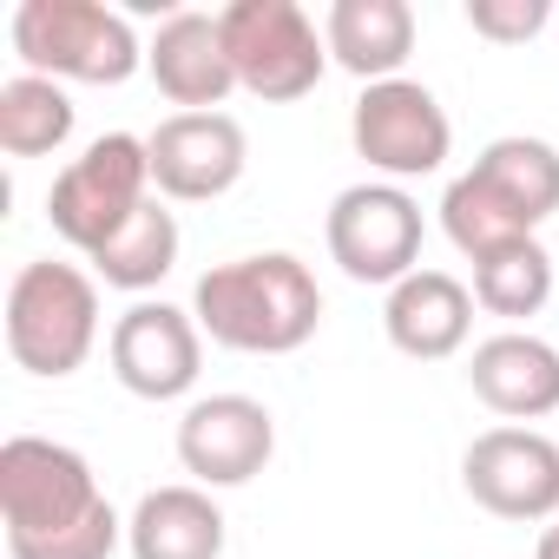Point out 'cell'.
Returning <instances> with one entry per match:
<instances>
[{"instance_id":"6da1fadb","label":"cell","mask_w":559,"mask_h":559,"mask_svg":"<svg viewBox=\"0 0 559 559\" xmlns=\"http://www.w3.org/2000/svg\"><path fill=\"white\" fill-rule=\"evenodd\" d=\"M191 317L217 349L237 356H297L323 323L317 270L290 250H257L211 263L191 290Z\"/></svg>"},{"instance_id":"7a4b0ae2","label":"cell","mask_w":559,"mask_h":559,"mask_svg":"<svg viewBox=\"0 0 559 559\" xmlns=\"http://www.w3.org/2000/svg\"><path fill=\"white\" fill-rule=\"evenodd\" d=\"M93 349H99V276L53 257L21 263L8 284V356L27 376L60 382L86 369Z\"/></svg>"},{"instance_id":"3957f363","label":"cell","mask_w":559,"mask_h":559,"mask_svg":"<svg viewBox=\"0 0 559 559\" xmlns=\"http://www.w3.org/2000/svg\"><path fill=\"white\" fill-rule=\"evenodd\" d=\"M8 40L27 60V73L60 80V86L67 80H80V86H126L145 67V47H139L132 21L99 8V0H21Z\"/></svg>"},{"instance_id":"277c9868","label":"cell","mask_w":559,"mask_h":559,"mask_svg":"<svg viewBox=\"0 0 559 559\" xmlns=\"http://www.w3.org/2000/svg\"><path fill=\"white\" fill-rule=\"evenodd\" d=\"M152 204V152L132 132H106L93 139L47 191V224L60 230V243H73L80 257H99L139 211Z\"/></svg>"},{"instance_id":"5b68a950","label":"cell","mask_w":559,"mask_h":559,"mask_svg":"<svg viewBox=\"0 0 559 559\" xmlns=\"http://www.w3.org/2000/svg\"><path fill=\"white\" fill-rule=\"evenodd\" d=\"M106 507L99 474L80 448L47 441V435H14L0 448V520H8V546H40L73 533Z\"/></svg>"},{"instance_id":"8992f818","label":"cell","mask_w":559,"mask_h":559,"mask_svg":"<svg viewBox=\"0 0 559 559\" xmlns=\"http://www.w3.org/2000/svg\"><path fill=\"white\" fill-rule=\"evenodd\" d=\"M217 27H224L237 86L263 106H290V99L317 93V80L330 67V40L317 34V21L297 0H230Z\"/></svg>"},{"instance_id":"52a82bcc","label":"cell","mask_w":559,"mask_h":559,"mask_svg":"<svg viewBox=\"0 0 559 559\" xmlns=\"http://www.w3.org/2000/svg\"><path fill=\"white\" fill-rule=\"evenodd\" d=\"M323 243L349 284L395 290L402 276L421 270V204L389 178L349 185V191H336V204L323 217Z\"/></svg>"},{"instance_id":"ba28073f","label":"cell","mask_w":559,"mask_h":559,"mask_svg":"<svg viewBox=\"0 0 559 559\" xmlns=\"http://www.w3.org/2000/svg\"><path fill=\"white\" fill-rule=\"evenodd\" d=\"M349 139H356V158H369V171L402 185V178H428L448 165L454 126L421 80H382V86H362L349 112Z\"/></svg>"},{"instance_id":"9c48e42d","label":"cell","mask_w":559,"mask_h":559,"mask_svg":"<svg viewBox=\"0 0 559 559\" xmlns=\"http://www.w3.org/2000/svg\"><path fill=\"white\" fill-rule=\"evenodd\" d=\"M461 487L493 520H559V441L539 428H487L461 454Z\"/></svg>"},{"instance_id":"30bf717a","label":"cell","mask_w":559,"mask_h":559,"mask_svg":"<svg viewBox=\"0 0 559 559\" xmlns=\"http://www.w3.org/2000/svg\"><path fill=\"white\" fill-rule=\"evenodd\" d=\"M106 356H112V376H119L126 395H139V402H178V395L198 389V369H204V330H198L191 310L139 297V304L112 323Z\"/></svg>"},{"instance_id":"8fae6325","label":"cell","mask_w":559,"mask_h":559,"mask_svg":"<svg viewBox=\"0 0 559 559\" xmlns=\"http://www.w3.org/2000/svg\"><path fill=\"white\" fill-rule=\"evenodd\" d=\"M145 152H152V191L171 204H211L250 165V139L230 112H171L158 119Z\"/></svg>"},{"instance_id":"7c38bea8","label":"cell","mask_w":559,"mask_h":559,"mask_svg":"<svg viewBox=\"0 0 559 559\" xmlns=\"http://www.w3.org/2000/svg\"><path fill=\"white\" fill-rule=\"evenodd\" d=\"M276 421L257 395H198L178 421V467L198 487H243L270 467Z\"/></svg>"},{"instance_id":"4fadbf2b","label":"cell","mask_w":559,"mask_h":559,"mask_svg":"<svg viewBox=\"0 0 559 559\" xmlns=\"http://www.w3.org/2000/svg\"><path fill=\"white\" fill-rule=\"evenodd\" d=\"M145 73L178 112H217L237 93L224 27H217V14H198V8H178L158 21V34L145 47Z\"/></svg>"},{"instance_id":"5bb4252c","label":"cell","mask_w":559,"mask_h":559,"mask_svg":"<svg viewBox=\"0 0 559 559\" xmlns=\"http://www.w3.org/2000/svg\"><path fill=\"white\" fill-rule=\"evenodd\" d=\"M474 310H480V304H474V290L461 284V276H448V270H415V276H402V284L389 290L382 330H389V343H395L408 362H448V356L467 349Z\"/></svg>"},{"instance_id":"9a60e30c","label":"cell","mask_w":559,"mask_h":559,"mask_svg":"<svg viewBox=\"0 0 559 559\" xmlns=\"http://www.w3.org/2000/svg\"><path fill=\"white\" fill-rule=\"evenodd\" d=\"M467 389L500 415V421H539L559 408V349L546 336L526 330H500L487 343H474L467 356Z\"/></svg>"},{"instance_id":"2e32d148","label":"cell","mask_w":559,"mask_h":559,"mask_svg":"<svg viewBox=\"0 0 559 559\" xmlns=\"http://www.w3.org/2000/svg\"><path fill=\"white\" fill-rule=\"evenodd\" d=\"M126 546L132 559H224V507L198 480L152 487L126 520Z\"/></svg>"},{"instance_id":"e0dca14e","label":"cell","mask_w":559,"mask_h":559,"mask_svg":"<svg viewBox=\"0 0 559 559\" xmlns=\"http://www.w3.org/2000/svg\"><path fill=\"white\" fill-rule=\"evenodd\" d=\"M323 40H330V60L362 86L402 80L415 53V8L408 0H336L323 14Z\"/></svg>"},{"instance_id":"ac0fdd59","label":"cell","mask_w":559,"mask_h":559,"mask_svg":"<svg viewBox=\"0 0 559 559\" xmlns=\"http://www.w3.org/2000/svg\"><path fill=\"white\" fill-rule=\"evenodd\" d=\"M467 178H474L500 211H513L526 230H539V224L559 211V152H552L546 139H526V132L493 139V145L467 165Z\"/></svg>"},{"instance_id":"d6986e66","label":"cell","mask_w":559,"mask_h":559,"mask_svg":"<svg viewBox=\"0 0 559 559\" xmlns=\"http://www.w3.org/2000/svg\"><path fill=\"white\" fill-rule=\"evenodd\" d=\"M93 263V276L106 290H126V297H145V290H158L165 276H171V263H178V217L165 211V198H152L99 257H86Z\"/></svg>"},{"instance_id":"ffe728a7","label":"cell","mask_w":559,"mask_h":559,"mask_svg":"<svg viewBox=\"0 0 559 559\" xmlns=\"http://www.w3.org/2000/svg\"><path fill=\"white\" fill-rule=\"evenodd\" d=\"M73 99L60 80H40V73H14L0 86V152L8 158H47L73 139Z\"/></svg>"},{"instance_id":"44dd1931","label":"cell","mask_w":559,"mask_h":559,"mask_svg":"<svg viewBox=\"0 0 559 559\" xmlns=\"http://www.w3.org/2000/svg\"><path fill=\"white\" fill-rule=\"evenodd\" d=\"M467 290H474V304L487 317H507V323L539 317L546 297H552V257H546L539 237H520V243H507V250H493V257L474 263V284Z\"/></svg>"},{"instance_id":"7402d4cb","label":"cell","mask_w":559,"mask_h":559,"mask_svg":"<svg viewBox=\"0 0 559 559\" xmlns=\"http://www.w3.org/2000/svg\"><path fill=\"white\" fill-rule=\"evenodd\" d=\"M119 539H126V520L112 513V500L93 513V520H80L73 533H60V539H40V546H8L14 559H112L119 552Z\"/></svg>"},{"instance_id":"603a6c76","label":"cell","mask_w":559,"mask_h":559,"mask_svg":"<svg viewBox=\"0 0 559 559\" xmlns=\"http://www.w3.org/2000/svg\"><path fill=\"white\" fill-rule=\"evenodd\" d=\"M552 21L546 0H467V27L493 47H526Z\"/></svg>"},{"instance_id":"cb8c5ba5","label":"cell","mask_w":559,"mask_h":559,"mask_svg":"<svg viewBox=\"0 0 559 559\" xmlns=\"http://www.w3.org/2000/svg\"><path fill=\"white\" fill-rule=\"evenodd\" d=\"M533 559H559V520H552V526L539 533V552H533Z\"/></svg>"}]
</instances>
